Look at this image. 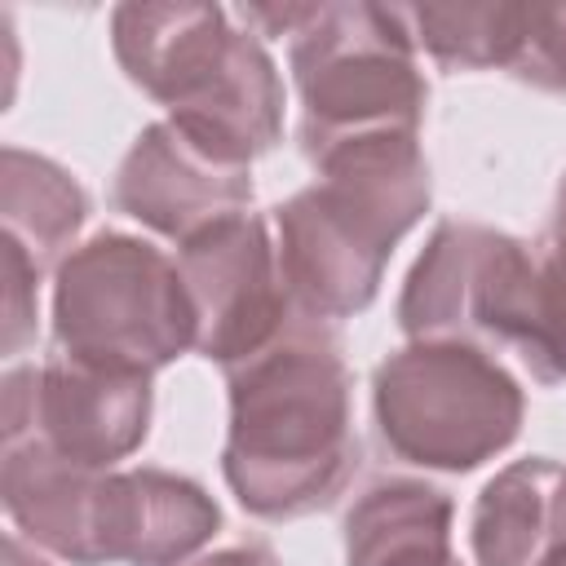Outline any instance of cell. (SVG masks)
<instances>
[{"label": "cell", "mask_w": 566, "mask_h": 566, "mask_svg": "<svg viewBox=\"0 0 566 566\" xmlns=\"http://www.w3.org/2000/svg\"><path fill=\"white\" fill-rule=\"evenodd\" d=\"M230 424L221 473L239 509L292 522L327 509L358 469L354 376L332 323H292L252 358L226 367Z\"/></svg>", "instance_id": "obj_1"}, {"label": "cell", "mask_w": 566, "mask_h": 566, "mask_svg": "<svg viewBox=\"0 0 566 566\" xmlns=\"http://www.w3.org/2000/svg\"><path fill=\"white\" fill-rule=\"evenodd\" d=\"M314 181L274 208L279 270L301 314L318 323L363 314L398 239L429 212L420 133H363L310 155Z\"/></svg>", "instance_id": "obj_2"}, {"label": "cell", "mask_w": 566, "mask_h": 566, "mask_svg": "<svg viewBox=\"0 0 566 566\" xmlns=\"http://www.w3.org/2000/svg\"><path fill=\"white\" fill-rule=\"evenodd\" d=\"M111 44L124 75L203 146L252 164L283 137V80L221 4H119Z\"/></svg>", "instance_id": "obj_3"}, {"label": "cell", "mask_w": 566, "mask_h": 566, "mask_svg": "<svg viewBox=\"0 0 566 566\" xmlns=\"http://www.w3.org/2000/svg\"><path fill=\"white\" fill-rule=\"evenodd\" d=\"M407 9L340 0L305 4L287 35V66L301 97V155L363 133H420L424 75L416 66Z\"/></svg>", "instance_id": "obj_4"}, {"label": "cell", "mask_w": 566, "mask_h": 566, "mask_svg": "<svg viewBox=\"0 0 566 566\" xmlns=\"http://www.w3.org/2000/svg\"><path fill=\"white\" fill-rule=\"evenodd\" d=\"M371 416L389 455L469 473L522 433L526 394L486 349L451 340H407L371 371Z\"/></svg>", "instance_id": "obj_5"}, {"label": "cell", "mask_w": 566, "mask_h": 566, "mask_svg": "<svg viewBox=\"0 0 566 566\" xmlns=\"http://www.w3.org/2000/svg\"><path fill=\"white\" fill-rule=\"evenodd\" d=\"M53 349L155 376L195 349V310L186 279L155 243L97 230L53 274Z\"/></svg>", "instance_id": "obj_6"}, {"label": "cell", "mask_w": 566, "mask_h": 566, "mask_svg": "<svg viewBox=\"0 0 566 566\" xmlns=\"http://www.w3.org/2000/svg\"><path fill=\"white\" fill-rule=\"evenodd\" d=\"M407 340H451L473 349H531L535 336V252L478 221H438L411 261L398 296Z\"/></svg>", "instance_id": "obj_7"}, {"label": "cell", "mask_w": 566, "mask_h": 566, "mask_svg": "<svg viewBox=\"0 0 566 566\" xmlns=\"http://www.w3.org/2000/svg\"><path fill=\"white\" fill-rule=\"evenodd\" d=\"M150 411V376L80 363L53 349L44 363L4 371L0 438H40L66 460L115 469L146 442Z\"/></svg>", "instance_id": "obj_8"}, {"label": "cell", "mask_w": 566, "mask_h": 566, "mask_svg": "<svg viewBox=\"0 0 566 566\" xmlns=\"http://www.w3.org/2000/svg\"><path fill=\"white\" fill-rule=\"evenodd\" d=\"M177 270L195 310V349L221 367L261 354L296 314L279 243L256 212H239L177 248Z\"/></svg>", "instance_id": "obj_9"}, {"label": "cell", "mask_w": 566, "mask_h": 566, "mask_svg": "<svg viewBox=\"0 0 566 566\" xmlns=\"http://www.w3.org/2000/svg\"><path fill=\"white\" fill-rule=\"evenodd\" d=\"M111 199L124 217L181 248L203 230L248 212L252 164L203 146L172 119H155L124 150Z\"/></svg>", "instance_id": "obj_10"}, {"label": "cell", "mask_w": 566, "mask_h": 566, "mask_svg": "<svg viewBox=\"0 0 566 566\" xmlns=\"http://www.w3.org/2000/svg\"><path fill=\"white\" fill-rule=\"evenodd\" d=\"M221 531L217 500L172 469H111L97 500V566H186Z\"/></svg>", "instance_id": "obj_11"}, {"label": "cell", "mask_w": 566, "mask_h": 566, "mask_svg": "<svg viewBox=\"0 0 566 566\" xmlns=\"http://www.w3.org/2000/svg\"><path fill=\"white\" fill-rule=\"evenodd\" d=\"M111 469H88L40 438H0V500L18 535L71 566H97V500Z\"/></svg>", "instance_id": "obj_12"}, {"label": "cell", "mask_w": 566, "mask_h": 566, "mask_svg": "<svg viewBox=\"0 0 566 566\" xmlns=\"http://www.w3.org/2000/svg\"><path fill=\"white\" fill-rule=\"evenodd\" d=\"M469 548L478 566H544L566 548V464L548 455L504 464L473 500Z\"/></svg>", "instance_id": "obj_13"}, {"label": "cell", "mask_w": 566, "mask_h": 566, "mask_svg": "<svg viewBox=\"0 0 566 566\" xmlns=\"http://www.w3.org/2000/svg\"><path fill=\"white\" fill-rule=\"evenodd\" d=\"M451 495L424 478H371L345 509V566L451 562Z\"/></svg>", "instance_id": "obj_14"}, {"label": "cell", "mask_w": 566, "mask_h": 566, "mask_svg": "<svg viewBox=\"0 0 566 566\" xmlns=\"http://www.w3.org/2000/svg\"><path fill=\"white\" fill-rule=\"evenodd\" d=\"M84 221L88 195L62 164L22 146L0 150V248H13L44 279L80 248Z\"/></svg>", "instance_id": "obj_15"}, {"label": "cell", "mask_w": 566, "mask_h": 566, "mask_svg": "<svg viewBox=\"0 0 566 566\" xmlns=\"http://www.w3.org/2000/svg\"><path fill=\"white\" fill-rule=\"evenodd\" d=\"M407 18L416 44L451 71L513 66L522 44V4H420Z\"/></svg>", "instance_id": "obj_16"}, {"label": "cell", "mask_w": 566, "mask_h": 566, "mask_svg": "<svg viewBox=\"0 0 566 566\" xmlns=\"http://www.w3.org/2000/svg\"><path fill=\"white\" fill-rule=\"evenodd\" d=\"M522 363L539 385L566 380V226L553 221L535 252V336Z\"/></svg>", "instance_id": "obj_17"}, {"label": "cell", "mask_w": 566, "mask_h": 566, "mask_svg": "<svg viewBox=\"0 0 566 566\" xmlns=\"http://www.w3.org/2000/svg\"><path fill=\"white\" fill-rule=\"evenodd\" d=\"M509 71L539 93L566 97V4H522V44Z\"/></svg>", "instance_id": "obj_18"}, {"label": "cell", "mask_w": 566, "mask_h": 566, "mask_svg": "<svg viewBox=\"0 0 566 566\" xmlns=\"http://www.w3.org/2000/svg\"><path fill=\"white\" fill-rule=\"evenodd\" d=\"M0 283H4V354H22V345L35 336V310H40V274L13 252L0 248Z\"/></svg>", "instance_id": "obj_19"}, {"label": "cell", "mask_w": 566, "mask_h": 566, "mask_svg": "<svg viewBox=\"0 0 566 566\" xmlns=\"http://www.w3.org/2000/svg\"><path fill=\"white\" fill-rule=\"evenodd\" d=\"M190 566H283V562L274 557L270 544L248 539V544H230V548H217V553H208V557H195Z\"/></svg>", "instance_id": "obj_20"}, {"label": "cell", "mask_w": 566, "mask_h": 566, "mask_svg": "<svg viewBox=\"0 0 566 566\" xmlns=\"http://www.w3.org/2000/svg\"><path fill=\"white\" fill-rule=\"evenodd\" d=\"M4 566H49V562L35 557V553L22 544V535H9V539H4Z\"/></svg>", "instance_id": "obj_21"}, {"label": "cell", "mask_w": 566, "mask_h": 566, "mask_svg": "<svg viewBox=\"0 0 566 566\" xmlns=\"http://www.w3.org/2000/svg\"><path fill=\"white\" fill-rule=\"evenodd\" d=\"M553 226H566V177L557 186V203H553Z\"/></svg>", "instance_id": "obj_22"}, {"label": "cell", "mask_w": 566, "mask_h": 566, "mask_svg": "<svg viewBox=\"0 0 566 566\" xmlns=\"http://www.w3.org/2000/svg\"><path fill=\"white\" fill-rule=\"evenodd\" d=\"M544 566H566V548H557V553H553V557H548Z\"/></svg>", "instance_id": "obj_23"}, {"label": "cell", "mask_w": 566, "mask_h": 566, "mask_svg": "<svg viewBox=\"0 0 566 566\" xmlns=\"http://www.w3.org/2000/svg\"><path fill=\"white\" fill-rule=\"evenodd\" d=\"M442 566H460V562H455V557H451V562H442Z\"/></svg>", "instance_id": "obj_24"}]
</instances>
